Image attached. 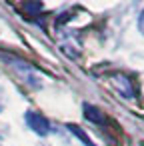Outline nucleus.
<instances>
[{
  "label": "nucleus",
  "instance_id": "f257e3e1",
  "mask_svg": "<svg viewBox=\"0 0 144 146\" xmlns=\"http://www.w3.org/2000/svg\"><path fill=\"white\" fill-rule=\"evenodd\" d=\"M24 120H26L28 128H30L32 132H36V134H40V136H46V134L50 132V122H48V118H46L44 114L36 112V110H28V112L24 114Z\"/></svg>",
  "mask_w": 144,
  "mask_h": 146
},
{
  "label": "nucleus",
  "instance_id": "f03ea898",
  "mask_svg": "<svg viewBox=\"0 0 144 146\" xmlns=\"http://www.w3.org/2000/svg\"><path fill=\"white\" fill-rule=\"evenodd\" d=\"M82 110H84V116L90 120V122H94V124H104L106 122V116H104V112L100 110V108H96V106H92V104H84L82 106Z\"/></svg>",
  "mask_w": 144,
  "mask_h": 146
},
{
  "label": "nucleus",
  "instance_id": "20e7f679",
  "mask_svg": "<svg viewBox=\"0 0 144 146\" xmlns=\"http://www.w3.org/2000/svg\"><path fill=\"white\" fill-rule=\"evenodd\" d=\"M138 26H140V30H142V34H144V10L140 12V18H138Z\"/></svg>",
  "mask_w": 144,
  "mask_h": 146
},
{
  "label": "nucleus",
  "instance_id": "7ed1b4c3",
  "mask_svg": "<svg viewBox=\"0 0 144 146\" xmlns=\"http://www.w3.org/2000/svg\"><path fill=\"white\" fill-rule=\"evenodd\" d=\"M68 130H70V132H72V134H74V136H76L84 146H96V144L92 142V138H90V136H88L80 126H76V124H68Z\"/></svg>",
  "mask_w": 144,
  "mask_h": 146
}]
</instances>
